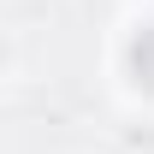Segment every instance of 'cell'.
<instances>
[{
    "mask_svg": "<svg viewBox=\"0 0 154 154\" xmlns=\"http://www.w3.org/2000/svg\"><path fill=\"white\" fill-rule=\"evenodd\" d=\"M131 65H136V77H142V89H154V24L136 36V48H131Z\"/></svg>",
    "mask_w": 154,
    "mask_h": 154,
    "instance_id": "cell-1",
    "label": "cell"
}]
</instances>
